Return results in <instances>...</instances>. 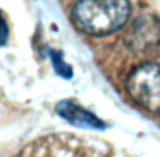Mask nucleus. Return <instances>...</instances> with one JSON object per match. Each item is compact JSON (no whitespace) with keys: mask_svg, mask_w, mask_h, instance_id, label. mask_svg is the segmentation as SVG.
Segmentation results:
<instances>
[{"mask_svg":"<svg viewBox=\"0 0 160 157\" xmlns=\"http://www.w3.org/2000/svg\"><path fill=\"white\" fill-rule=\"evenodd\" d=\"M129 16V0H78L72 9L75 26L89 36H106L119 30Z\"/></svg>","mask_w":160,"mask_h":157,"instance_id":"1","label":"nucleus"},{"mask_svg":"<svg viewBox=\"0 0 160 157\" xmlns=\"http://www.w3.org/2000/svg\"><path fill=\"white\" fill-rule=\"evenodd\" d=\"M126 89L138 105L160 115V65H138L128 76Z\"/></svg>","mask_w":160,"mask_h":157,"instance_id":"2","label":"nucleus"},{"mask_svg":"<svg viewBox=\"0 0 160 157\" xmlns=\"http://www.w3.org/2000/svg\"><path fill=\"white\" fill-rule=\"evenodd\" d=\"M57 113L64 118L67 122L72 123L78 127H91V129H105V123L101 119H98L94 113L85 110L84 108L70 102V101H62L55 108Z\"/></svg>","mask_w":160,"mask_h":157,"instance_id":"3","label":"nucleus"},{"mask_svg":"<svg viewBox=\"0 0 160 157\" xmlns=\"http://www.w3.org/2000/svg\"><path fill=\"white\" fill-rule=\"evenodd\" d=\"M51 58H52V66H54L55 72L60 76H64V78H70L72 75V70L71 66H68L62 60V54L58 51H51Z\"/></svg>","mask_w":160,"mask_h":157,"instance_id":"4","label":"nucleus"},{"mask_svg":"<svg viewBox=\"0 0 160 157\" xmlns=\"http://www.w3.org/2000/svg\"><path fill=\"white\" fill-rule=\"evenodd\" d=\"M9 40V26H7L4 17L0 13V47L4 46Z\"/></svg>","mask_w":160,"mask_h":157,"instance_id":"5","label":"nucleus"}]
</instances>
